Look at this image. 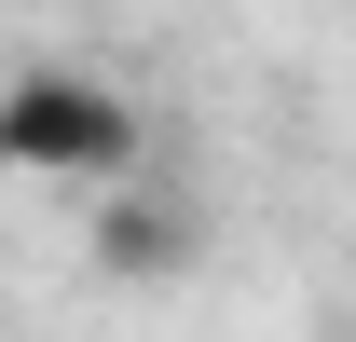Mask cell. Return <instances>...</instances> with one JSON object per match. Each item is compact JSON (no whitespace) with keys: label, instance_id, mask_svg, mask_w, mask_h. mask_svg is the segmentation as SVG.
I'll return each instance as SVG.
<instances>
[{"label":"cell","instance_id":"cell-1","mask_svg":"<svg viewBox=\"0 0 356 342\" xmlns=\"http://www.w3.org/2000/svg\"><path fill=\"white\" fill-rule=\"evenodd\" d=\"M0 178L124 192L137 178V110L96 83V69H14V83H0Z\"/></svg>","mask_w":356,"mask_h":342},{"label":"cell","instance_id":"cell-2","mask_svg":"<svg viewBox=\"0 0 356 342\" xmlns=\"http://www.w3.org/2000/svg\"><path fill=\"white\" fill-rule=\"evenodd\" d=\"M192 247H206V219L178 206V192H151V178L137 192H96V274L110 288H178Z\"/></svg>","mask_w":356,"mask_h":342}]
</instances>
